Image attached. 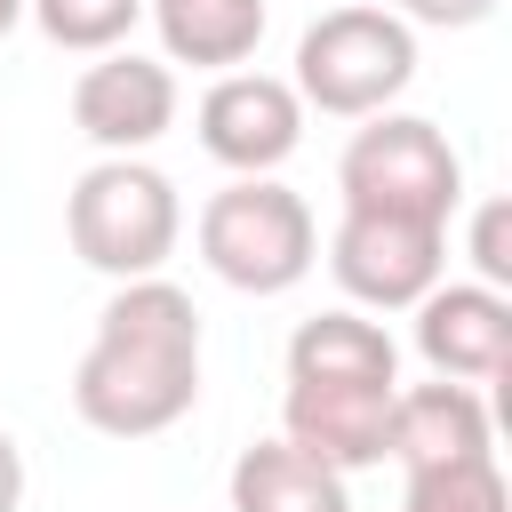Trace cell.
Returning <instances> with one entry per match:
<instances>
[{
  "instance_id": "ba28073f",
  "label": "cell",
  "mask_w": 512,
  "mask_h": 512,
  "mask_svg": "<svg viewBox=\"0 0 512 512\" xmlns=\"http://www.w3.org/2000/svg\"><path fill=\"white\" fill-rule=\"evenodd\" d=\"M416 352L432 360V376L456 384H496L512 368V296L488 280H432L416 304Z\"/></svg>"
},
{
  "instance_id": "9a60e30c",
  "label": "cell",
  "mask_w": 512,
  "mask_h": 512,
  "mask_svg": "<svg viewBox=\"0 0 512 512\" xmlns=\"http://www.w3.org/2000/svg\"><path fill=\"white\" fill-rule=\"evenodd\" d=\"M400 512H512V488H504V472H496V448H488V456L416 464Z\"/></svg>"
},
{
  "instance_id": "ffe728a7",
  "label": "cell",
  "mask_w": 512,
  "mask_h": 512,
  "mask_svg": "<svg viewBox=\"0 0 512 512\" xmlns=\"http://www.w3.org/2000/svg\"><path fill=\"white\" fill-rule=\"evenodd\" d=\"M24 24V0H0V48H8V32Z\"/></svg>"
},
{
  "instance_id": "7a4b0ae2",
  "label": "cell",
  "mask_w": 512,
  "mask_h": 512,
  "mask_svg": "<svg viewBox=\"0 0 512 512\" xmlns=\"http://www.w3.org/2000/svg\"><path fill=\"white\" fill-rule=\"evenodd\" d=\"M64 232H72V256L88 272H104V280H152L176 256V240H184V200H176V184L152 160L104 152L72 184Z\"/></svg>"
},
{
  "instance_id": "2e32d148",
  "label": "cell",
  "mask_w": 512,
  "mask_h": 512,
  "mask_svg": "<svg viewBox=\"0 0 512 512\" xmlns=\"http://www.w3.org/2000/svg\"><path fill=\"white\" fill-rule=\"evenodd\" d=\"M24 8H32V24H40L56 48H72V56L120 48V40L136 32V16H144V0H24Z\"/></svg>"
},
{
  "instance_id": "ac0fdd59",
  "label": "cell",
  "mask_w": 512,
  "mask_h": 512,
  "mask_svg": "<svg viewBox=\"0 0 512 512\" xmlns=\"http://www.w3.org/2000/svg\"><path fill=\"white\" fill-rule=\"evenodd\" d=\"M400 24H440V32H472L496 16V0H392Z\"/></svg>"
},
{
  "instance_id": "4fadbf2b",
  "label": "cell",
  "mask_w": 512,
  "mask_h": 512,
  "mask_svg": "<svg viewBox=\"0 0 512 512\" xmlns=\"http://www.w3.org/2000/svg\"><path fill=\"white\" fill-rule=\"evenodd\" d=\"M288 384H400V352L368 312H320L288 336Z\"/></svg>"
},
{
  "instance_id": "e0dca14e",
  "label": "cell",
  "mask_w": 512,
  "mask_h": 512,
  "mask_svg": "<svg viewBox=\"0 0 512 512\" xmlns=\"http://www.w3.org/2000/svg\"><path fill=\"white\" fill-rule=\"evenodd\" d=\"M504 224H512V208H504V200H480V216H472V264H480V280H488V288H504V280H512Z\"/></svg>"
},
{
  "instance_id": "5b68a950",
  "label": "cell",
  "mask_w": 512,
  "mask_h": 512,
  "mask_svg": "<svg viewBox=\"0 0 512 512\" xmlns=\"http://www.w3.org/2000/svg\"><path fill=\"white\" fill-rule=\"evenodd\" d=\"M336 192H344V208L448 224L456 200H464V160H456V144L432 120H416V112H368V128H352V144L336 160Z\"/></svg>"
},
{
  "instance_id": "3957f363",
  "label": "cell",
  "mask_w": 512,
  "mask_h": 512,
  "mask_svg": "<svg viewBox=\"0 0 512 512\" xmlns=\"http://www.w3.org/2000/svg\"><path fill=\"white\" fill-rule=\"evenodd\" d=\"M200 264L240 296H288L320 264V224L280 176H232L200 208Z\"/></svg>"
},
{
  "instance_id": "d6986e66",
  "label": "cell",
  "mask_w": 512,
  "mask_h": 512,
  "mask_svg": "<svg viewBox=\"0 0 512 512\" xmlns=\"http://www.w3.org/2000/svg\"><path fill=\"white\" fill-rule=\"evenodd\" d=\"M0 512H24V448L0 432Z\"/></svg>"
},
{
  "instance_id": "30bf717a",
  "label": "cell",
  "mask_w": 512,
  "mask_h": 512,
  "mask_svg": "<svg viewBox=\"0 0 512 512\" xmlns=\"http://www.w3.org/2000/svg\"><path fill=\"white\" fill-rule=\"evenodd\" d=\"M392 392L400 384H288L280 392V440H296L304 456H320L336 472H368V464H384Z\"/></svg>"
},
{
  "instance_id": "6da1fadb",
  "label": "cell",
  "mask_w": 512,
  "mask_h": 512,
  "mask_svg": "<svg viewBox=\"0 0 512 512\" xmlns=\"http://www.w3.org/2000/svg\"><path fill=\"white\" fill-rule=\"evenodd\" d=\"M200 400V312L176 280H120L72 368V408L104 440H152Z\"/></svg>"
},
{
  "instance_id": "9c48e42d",
  "label": "cell",
  "mask_w": 512,
  "mask_h": 512,
  "mask_svg": "<svg viewBox=\"0 0 512 512\" xmlns=\"http://www.w3.org/2000/svg\"><path fill=\"white\" fill-rule=\"evenodd\" d=\"M72 120L104 152H144L176 128V72L160 56H136V48H104L72 80Z\"/></svg>"
},
{
  "instance_id": "8992f818",
  "label": "cell",
  "mask_w": 512,
  "mask_h": 512,
  "mask_svg": "<svg viewBox=\"0 0 512 512\" xmlns=\"http://www.w3.org/2000/svg\"><path fill=\"white\" fill-rule=\"evenodd\" d=\"M328 272L352 304L368 312H408L440 272H448V224H416V216H376V208H344L336 240H328Z\"/></svg>"
},
{
  "instance_id": "8fae6325",
  "label": "cell",
  "mask_w": 512,
  "mask_h": 512,
  "mask_svg": "<svg viewBox=\"0 0 512 512\" xmlns=\"http://www.w3.org/2000/svg\"><path fill=\"white\" fill-rule=\"evenodd\" d=\"M496 448V424H488V400L456 376L440 384H416V392H392V424H384V456H400V472L416 464H448V456H488Z\"/></svg>"
},
{
  "instance_id": "52a82bcc",
  "label": "cell",
  "mask_w": 512,
  "mask_h": 512,
  "mask_svg": "<svg viewBox=\"0 0 512 512\" xmlns=\"http://www.w3.org/2000/svg\"><path fill=\"white\" fill-rule=\"evenodd\" d=\"M200 152L232 176H272L296 144H304V96L280 72H216V88L200 96Z\"/></svg>"
},
{
  "instance_id": "7c38bea8",
  "label": "cell",
  "mask_w": 512,
  "mask_h": 512,
  "mask_svg": "<svg viewBox=\"0 0 512 512\" xmlns=\"http://www.w3.org/2000/svg\"><path fill=\"white\" fill-rule=\"evenodd\" d=\"M168 64H200V72H232L256 56L272 0H144Z\"/></svg>"
},
{
  "instance_id": "5bb4252c",
  "label": "cell",
  "mask_w": 512,
  "mask_h": 512,
  "mask_svg": "<svg viewBox=\"0 0 512 512\" xmlns=\"http://www.w3.org/2000/svg\"><path fill=\"white\" fill-rule=\"evenodd\" d=\"M232 512H352L344 472L304 456L296 440H256L232 464Z\"/></svg>"
},
{
  "instance_id": "277c9868",
  "label": "cell",
  "mask_w": 512,
  "mask_h": 512,
  "mask_svg": "<svg viewBox=\"0 0 512 512\" xmlns=\"http://www.w3.org/2000/svg\"><path fill=\"white\" fill-rule=\"evenodd\" d=\"M408 80H416V32L392 8H328L320 24H304L288 88L304 96V112L368 120V112H392Z\"/></svg>"
}]
</instances>
